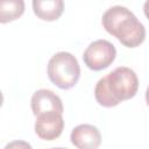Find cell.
<instances>
[{"label": "cell", "mask_w": 149, "mask_h": 149, "mask_svg": "<svg viewBox=\"0 0 149 149\" xmlns=\"http://www.w3.org/2000/svg\"><path fill=\"white\" fill-rule=\"evenodd\" d=\"M146 102H147V105L149 106V86H148L147 90H146Z\"/></svg>", "instance_id": "obj_12"}, {"label": "cell", "mask_w": 149, "mask_h": 149, "mask_svg": "<svg viewBox=\"0 0 149 149\" xmlns=\"http://www.w3.org/2000/svg\"><path fill=\"white\" fill-rule=\"evenodd\" d=\"M116 57V49L107 40H97L88 44L83 54L85 65L93 71H100L108 68Z\"/></svg>", "instance_id": "obj_4"}, {"label": "cell", "mask_w": 149, "mask_h": 149, "mask_svg": "<svg viewBox=\"0 0 149 149\" xmlns=\"http://www.w3.org/2000/svg\"><path fill=\"white\" fill-rule=\"evenodd\" d=\"M47 71L50 81L62 90L72 88L80 77L79 63L68 51H59L52 55L48 62Z\"/></svg>", "instance_id": "obj_3"}, {"label": "cell", "mask_w": 149, "mask_h": 149, "mask_svg": "<svg viewBox=\"0 0 149 149\" xmlns=\"http://www.w3.org/2000/svg\"><path fill=\"white\" fill-rule=\"evenodd\" d=\"M70 140L78 149H98L101 143V134L95 126L83 123L72 129Z\"/></svg>", "instance_id": "obj_7"}, {"label": "cell", "mask_w": 149, "mask_h": 149, "mask_svg": "<svg viewBox=\"0 0 149 149\" xmlns=\"http://www.w3.org/2000/svg\"><path fill=\"white\" fill-rule=\"evenodd\" d=\"M3 149H33V147H31L30 143H28L26 141L15 140V141H12V142L7 143Z\"/></svg>", "instance_id": "obj_10"}, {"label": "cell", "mask_w": 149, "mask_h": 149, "mask_svg": "<svg viewBox=\"0 0 149 149\" xmlns=\"http://www.w3.org/2000/svg\"><path fill=\"white\" fill-rule=\"evenodd\" d=\"M31 5L34 14L43 21L58 20L64 12V2L62 0H34Z\"/></svg>", "instance_id": "obj_8"}, {"label": "cell", "mask_w": 149, "mask_h": 149, "mask_svg": "<svg viewBox=\"0 0 149 149\" xmlns=\"http://www.w3.org/2000/svg\"><path fill=\"white\" fill-rule=\"evenodd\" d=\"M30 107L35 116L48 112H57L61 114L64 112L62 99L54 91L47 88H40L33 93Z\"/></svg>", "instance_id": "obj_6"}, {"label": "cell", "mask_w": 149, "mask_h": 149, "mask_svg": "<svg viewBox=\"0 0 149 149\" xmlns=\"http://www.w3.org/2000/svg\"><path fill=\"white\" fill-rule=\"evenodd\" d=\"M143 12H144V15L147 16V19L149 20V0H147L143 5Z\"/></svg>", "instance_id": "obj_11"}, {"label": "cell", "mask_w": 149, "mask_h": 149, "mask_svg": "<svg viewBox=\"0 0 149 149\" xmlns=\"http://www.w3.org/2000/svg\"><path fill=\"white\" fill-rule=\"evenodd\" d=\"M101 23L108 34L127 48H136L146 40L144 26L125 6L109 7L102 14Z\"/></svg>", "instance_id": "obj_2"}, {"label": "cell", "mask_w": 149, "mask_h": 149, "mask_svg": "<svg viewBox=\"0 0 149 149\" xmlns=\"http://www.w3.org/2000/svg\"><path fill=\"white\" fill-rule=\"evenodd\" d=\"M139 90V78L134 70L118 66L100 78L94 87L97 102L104 107H114L135 97Z\"/></svg>", "instance_id": "obj_1"}, {"label": "cell", "mask_w": 149, "mask_h": 149, "mask_svg": "<svg viewBox=\"0 0 149 149\" xmlns=\"http://www.w3.org/2000/svg\"><path fill=\"white\" fill-rule=\"evenodd\" d=\"M24 13V1L3 0L0 2V22L7 23L19 19Z\"/></svg>", "instance_id": "obj_9"}, {"label": "cell", "mask_w": 149, "mask_h": 149, "mask_svg": "<svg viewBox=\"0 0 149 149\" xmlns=\"http://www.w3.org/2000/svg\"><path fill=\"white\" fill-rule=\"evenodd\" d=\"M50 149H68V148H61L59 147V148H50Z\"/></svg>", "instance_id": "obj_13"}, {"label": "cell", "mask_w": 149, "mask_h": 149, "mask_svg": "<svg viewBox=\"0 0 149 149\" xmlns=\"http://www.w3.org/2000/svg\"><path fill=\"white\" fill-rule=\"evenodd\" d=\"M64 129L63 114L57 112H48L36 116L35 133L45 141H52L61 136Z\"/></svg>", "instance_id": "obj_5"}]
</instances>
